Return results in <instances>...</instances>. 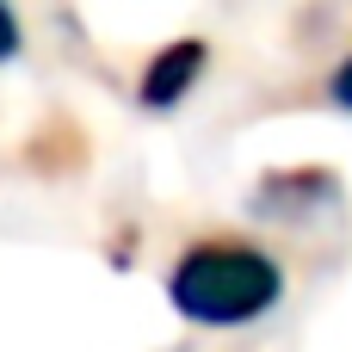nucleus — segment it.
Returning a JSON list of instances; mask_svg holds the SVG:
<instances>
[{
  "label": "nucleus",
  "instance_id": "4",
  "mask_svg": "<svg viewBox=\"0 0 352 352\" xmlns=\"http://www.w3.org/2000/svg\"><path fill=\"white\" fill-rule=\"evenodd\" d=\"M334 99H340V105H346V111H352V62H346V68H340V74H334Z\"/></svg>",
  "mask_w": 352,
  "mask_h": 352
},
{
  "label": "nucleus",
  "instance_id": "1",
  "mask_svg": "<svg viewBox=\"0 0 352 352\" xmlns=\"http://www.w3.org/2000/svg\"><path fill=\"white\" fill-rule=\"evenodd\" d=\"M173 309L204 322V328H235V322H254L278 303L285 291V272L254 254V248H235V241H210V248H192L179 266H173Z\"/></svg>",
  "mask_w": 352,
  "mask_h": 352
},
{
  "label": "nucleus",
  "instance_id": "3",
  "mask_svg": "<svg viewBox=\"0 0 352 352\" xmlns=\"http://www.w3.org/2000/svg\"><path fill=\"white\" fill-rule=\"evenodd\" d=\"M12 50H19V25H12V12L0 6V62H6Z\"/></svg>",
  "mask_w": 352,
  "mask_h": 352
},
{
  "label": "nucleus",
  "instance_id": "2",
  "mask_svg": "<svg viewBox=\"0 0 352 352\" xmlns=\"http://www.w3.org/2000/svg\"><path fill=\"white\" fill-rule=\"evenodd\" d=\"M204 74V43H167L155 62H148V74H142V105H173L192 80Z\"/></svg>",
  "mask_w": 352,
  "mask_h": 352
}]
</instances>
